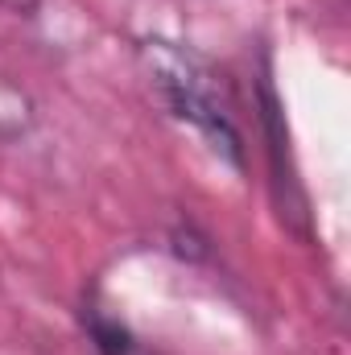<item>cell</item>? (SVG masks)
I'll return each instance as SVG.
<instances>
[{
    "instance_id": "cell-3",
    "label": "cell",
    "mask_w": 351,
    "mask_h": 355,
    "mask_svg": "<svg viewBox=\"0 0 351 355\" xmlns=\"http://www.w3.org/2000/svg\"><path fill=\"white\" fill-rule=\"evenodd\" d=\"M0 4H4V8H8V12H17V17H33V12H37V4H42V0H0Z\"/></svg>"
},
{
    "instance_id": "cell-2",
    "label": "cell",
    "mask_w": 351,
    "mask_h": 355,
    "mask_svg": "<svg viewBox=\"0 0 351 355\" xmlns=\"http://www.w3.org/2000/svg\"><path fill=\"white\" fill-rule=\"evenodd\" d=\"M83 331H87V343L95 355H137L141 352V343H137V335L120 322V318H112V314H103L95 302L83 306Z\"/></svg>"
},
{
    "instance_id": "cell-1",
    "label": "cell",
    "mask_w": 351,
    "mask_h": 355,
    "mask_svg": "<svg viewBox=\"0 0 351 355\" xmlns=\"http://www.w3.org/2000/svg\"><path fill=\"white\" fill-rule=\"evenodd\" d=\"M141 58L153 75L162 103L170 107V116L182 120L186 128H194L207 141V149L223 157L232 170H244V132L236 124L223 75L190 46H178L166 37H145Z\"/></svg>"
}]
</instances>
